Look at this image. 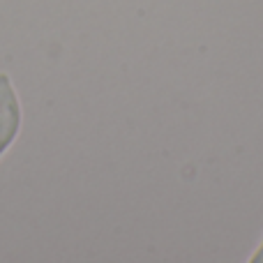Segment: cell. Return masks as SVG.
<instances>
[{"instance_id":"cell-1","label":"cell","mask_w":263,"mask_h":263,"mask_svg":"<svg viewBox=\"0 0 263 263\" xmlns=\"http://www.w3.org/2000/svg\"><path fill=\"white\" fill-rule=\"evenodd\" d=\"M21 132V102L12 79L0 72V157L12 148Z\"/></svg>"},{"instance_id":"cell-2","label":"cell","mask_w":263,"mask_h":263,"mask_svg":"<svg viewBox=\"0 0 263 263\" xmlns=\"http://www.w3.org/2000/svg\"><path fill=\"white\" fill-rule=\"evenodd\" d=\"M252 263H263V245L256 250V254L252 256Z\"/></svg>"}]
</instances>
